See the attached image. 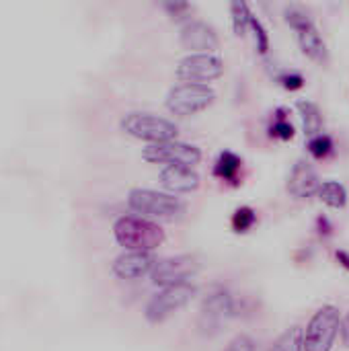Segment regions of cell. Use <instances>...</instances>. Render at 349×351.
<instances>
[{"label": "cell", "mask_w": 349, "mask_h": 351, "mask_svg": "<svg viewBox=\"0 0 349 351\" xmlns=\"http://www.w3.org/2000/svg\"><path fill=\"white\" fill-rule=\"evenodd\" d=\"M115 241L128 251L150 253L165 243V232L158 224L140 216H121L113 224Z\"/></svg>", "instance_id": "1"}, {"label": "cell", "mask_w": 349, "mask_h": 351, "mask_svg": "<svg viewBox=\"0 0 349 351\" xmlns=\"http://www.w3.org/2000/svg\"><path fill=\"white\" fill-rule=\"evenodd\" d=\"M341 315L333 304L321 306L302 331V351H331L339 335Z\"/></svg>", "instance_id": "2"}, {"label": "cell", "mask_w": 349, "mask_h": 351, "mask_svg": "<svg viewBox=\"0 0 349 351\" xmlns=\"http://www.w3.org/2000/svg\"><path fill=\"white\" fill-rule=\"evenodd\" d=\"M232 317H234V298L226 288L218 286L204 298L200 306L197 329L202 335L214 337L228 325Z\"/></svg>", "instance_id": "3"}, {"label": "cell", "mask_w": 349, "mask_h": 351, "mask_svg": "<svg viewBox=\"0 0 349 351\" xmlns=\"http://www.w3.org/2000/svg\"><path fill=\"white\" fill-rule=\"evenodd\" d=\"M128 204L134 212L158 220H179L185 214V204L179 197L154 189H132Z\"/></svg>", "instance_id": "4"}, {"label": "cell", "mask_w": 349, "mask_h": 351, "mask_svg": "<svg viewBox=\"0 0 349 351\" xmlns=\"http://www.w3.org/2000/svg\"><path fill=\"white\" fill-rule=\"evenodd\" d=\"M121 130L130 134L132 138H138L150 144L171 142L177 138V132H179V128L171 119L158 117L152 113H128L121 119Z\"/></svg>", "instance_id": "5"}, {"label": "cell", "mask_w": 349, "mask_h": 351, "mask_svg": "<svg viewBox=\"0 0 349 351\" xmlns=\"http://www.w3.org/2000/svg\"><path fill=\"white\" fill-rule=\"evenodd\" d=\"M195 294H197V288L191 282L177 284V286H167L148 300L144 315H146L148 323L158 325V323L167 321L169 317H173L183 306H187L193 300Z\"/></svg>", "instance_id": "6"}, {"label": "cell", "mask_w": 349, "mask_h": 351, "mask_svg": "<svg viewBox=\"0 0 349 351\" xmlns=\"http://www.w3.org/2000/svg\"><path fill=\"white\" fill-rule=\"evenodd\" d=\"M216 99L214 88L208 84H195V82H183L169 90L167 95V109L179 117L195 115L204 109H208Z\"/></svg>", "instance_id": "7"}, {"label": "cell", "mask_w": 349, "mask_h": 351, "mask_svg": "<svg viewBox=\"0 0 349 351\" xmlns=\"http://www.w3.org/2000/svg\"><path fill=\"white\" fill-rule=\"evenodd\" d=\"M142 158L154 165H177V167H195L202 160V150L197 146L185 144V142H160V144H148L142 150Z\"/></svg>", "instance_id": "8"}, {"label": "cell", "mask_w": 349, "mask_h": 351, "mask_svg": "<svg viewBox=\"0 0 349 351\" xmlns=\"http://www.w3.org/2000/svg\"><path fill=\"white\" fill-rule=\"evenodd\" d=\"M224 72V62L212 53H191L177 64V78L183 82L204 84L220 78Z\"/></svg>", "instance_id": "9"}, {"label": "cell", "mask_w": 349, "mask_h": 351, "mask_svg": "<svg viewBox=\"0 0 349 351\" xmlns=\"http://www.w3.org/2000/svg\"><path fill=\"white\" fill-rule=\"evenodd\" d=\"M197 261L191 255H179V257H169L163 259L154 265L150 278L154 286L167 288V286H177V284H187L191 276L197 271Z\"/></svg>", "instance_id": "10"}, {"label": "cell", "mask_w": 349, "mask_h": 351, "mask_svg": "<svg viewBox=\"0 0 349 351\" xmlns=\"http://www.w3.org/2000/svg\"><path fill=\"white\" fill-rule=\"evenodd\" d=\"M181 45L185 49H191L195 53H210L216 51L220 41H218V33L204 21H189L183 25L181 29Z\"/></svg>", "instance_id": "11"}, {"label": "cell", "mask_w": 349, "mask_h": 351, "mask_svg": "<svg viewBox=\"0 0 349 351\" xmlns=\"http://www.w3.org/2000/svg\"><path fill=\"white\" fill-rule=\"evenodd\" d=\"M158 259L152 253H142V251H128L119 255L113 263V274L119 280H140L148 274H152L154 265Z\"/></svg>", "instance_id": "12"}, {"label": "cell", "mask_w": 349, "mask_h": 351, "mask_svg": "<svg viewBox=\"0 0 349 351\" xmlns=\"http://www.w3.org/2000/svg\"><path fill=\"white\" fill-rule=\"evenodd\" d=\"M319 187H321V181H319V175L313 169V165L306 160H298L292 167L290 177H288L290 195H294L296 199H309L319 191Z\"/></svg>", "instance_id": "13"}, {"label": "cell", "mask_w": 349, "mask_h": 351, "mask_svg": "<svg viewBox=\"0 0 349 351\" xmlns=\"http://www.w3.org/2000/svg\"><path fill=\"white\" fill-rule=\"evenodd\" d=\"M160 185L171 193H191L200 187V175L189 167H167L160 171Z\"/></svg>", "instance_id": "14"}, {"label": "cell", "mask_w": 349, "mask_h": 351, "mask_svg": "<svg viewBox=\"0 0 349 351\" xmlns=\"http://www.w3.org/2000/svg\"><path fill=\"white\" fill-rule=\"evenodd\" d=\"M296 35H298V45H300L304 56H309L311 60L321 62V64L327 62V58H329L327 45H325V41H323V37H321V33L313 21H309L306 25L296 29Z\"/></svg>", "instance_id": "15"}, {"label": "cell", "mask_w": 349, "mask_h": 351, "mask_svg": "<svg viewBox=\"0 0 349 351\" xmlns=\"http://www.w3.org/2000/svg\"><path fill=\"white\" fill-rule=\"evenodd\" d=\"M298 111L302 117V125H304V134L309 138H315L319 134H323V115L319 105H315L313 101H298Z\"/></svg>", "instance_id": "16"}, {"label": "cell", "mask_w": 349, "mask_h": 351, "mask_svg": "<svg viewBox=\"0 0 349 351\" xmlns=\"http://www.w3.org/2000/svg\"><path fill=\"white\" fill-rule=\"evenodd\" d=\"M241 165H243L241 156H237L230 150H224L218 156L216 165H214V175L220 177V179H224V181H232L234 183L237 177H239V173H241Z\"/></svg>", "instance_id": "17"}, {"label": "cell", "mask_w": 349, "mask_h": 351, "mask_svg": "<svg viewBox=\"0 0 349 351\" xmlns=\"http://www.w3.org/2000/svg\"><path fill=\"white\" fill-rule=\"evenodd\" d=\"M317 195L321 197L323 204H327V206H331L335 210H341L348 204V191H346V187L339 181H325V183H321Z\"/></svg>", "instance_id": "18"}, {"label": "cell", "mask_w": 349, "mask_h": 351, "mask_svg": "<svg viewBox=\"0 0 349 351\" xmlns=\"http://www.w3.org/2000/svg\"><path fill=\"white\" fill-rule=\"evenodd\" d=\"M269 351H302V329L292 327L284 331Z\"/></svg>", "instance_id": "19"}, {"label": "cell", "mask_w": 349, "mask_h": 351, "mask_svg": "<svg viewBox=\"0 0 349 351\" xmlns=\"http://www.w3.org/2000/svg\"><path fill=\"white\" fill-rule=\"evenodd\" d=\"M230 14H232V29L237 35H245L247 29L251 27V10L245 2H232L230 4Z\"/></svg>", "instance_id": "20"}, {"label": "cell", "mask_w": 349, "mask_h": 351, "mask_svg": "<svg viewBox=\"0 0 349 351\" xmlns=\"http://www.w3.org/2000/svg\"><path fill=\"white\" fill-rule=\"evenodd\" d=\"M269 134L274 138H280V140H292L294 138V125L288 121L286 109H278V115H276V121L269 128Z\"/></svg>", "instance_id": "21"}, {"label": "cell", "mask_w": 349, "mask_h": 351, "mask_svg": "<svg viewBox=\"0 0 349 351\" xmlns=\"http://www.w3.org/2000/svg\"><path fill=\"white\" fill-rule=\"evenodd\" d=\"M255 220H257L255 210L249 206H243L232 214V228H234V232H247L255 224Z\"/></svg>", "instance_id": "22"}, {"label": "cell", "mask_w": 349, "mask_h": 351, "mask_svg": "<svg viewBox=\"0 0 349 351\" xmlns=\"http://www.w3.org/2000/svg\"><path fill=\"white\" fill-rule=\"evenodd\" d=\"M309 150L315 158H327L333 152V140L327 134H319L309 140Z\"/></svg>", "instance_id": "23"}, {"label": "cell", "mask_w": 349, "mask_h": 351, "mask_svg": "<svg viewBox=\"0 0 349 351\" xmlns=\"http://www.w3.org/2000/svg\"><path fill=\"white\" fill-rule=\"evenodd\" d=\"M251 29H253V33H255V43H257L259 53L265 56V53L269 51V35H267L263 23H261L257 16H251Z\"/></svg>", "instance_id": "24"}, {"label": "cell", "mask_w": 349, "mask_h": 351, "mask_svg": "<svg viewBox=\"0 0 349 351\" xmlns=\"http://www.w3.org/2000/svg\"><path fill=\"white\" fill-rule=\"evenodd\" d=\"M278 82L288 90H298L304 86V78L298 72H282V74H278Z\"/></svg>", "instance_id": "25"}, {"label": "cell", "mask_w": 349, "mask_h": 351, "mask_svg": "<svg viewBox=\"0 0 349 351\" xmlns=\"http://www.w3.org/2000/svg\"><path fill=\"white\" fill-rule=\"evenodd\" d=\"M224 351H255V341L249 335H237Z\"/></svg>", "instance_id": "26"}, {"label": "cell", "mask_w": 349, "mask_h": 351, "mask_svg": "<svg viewBox=\"0 0 349 351\" xmlns=\"http://www.w3.org/2000/svg\"><path fill=\"white\" fill-rule=\"evenodd\" d=\"M165 8L169 10L171 16H181L183 12L189 10V4L187 2H165Z\"/></svg>", "instance_id": "27"}, {"label": "cell", "mask_w": 349, "mask_h": 351, "mask_svg": "<svg viewBox=\"0 0 349 351\" xmlns=\"http://www.w3.org/2000/svg\"><path fill=\"white\" fill-rule=\"evenodd\" d=\"M339 333H341V341H344V346L349 350V313L344 317V319H341Z\"/></svg>", "instance_id": "28"}, {"label": "cell", "mask_w": 349, "mask_h": 351, "mask_svg": "<svg viewBox=\"0 0 349 351\" xmlns=\"http://www.w3.org/2000/svg\"><path fill=\"white\" fill-rule=\"evenodd\" d=\"M335 257H337L339 265H341V267H346V269L349 271V253L348 251H337V253H335Z\"/></svg>", "instance_id": "29"}, {"label": "cell", "mask_w": 349, "mask_h": 351, "mask_svg": "<svg viewBox=\"0 0 349 351\" xmlns=\"http://www.w3.org/2000/svg\"><path fill=\"white\" fill-rule=\"evenodd\" d=\"M319 228H321V234H323V232H325V234H331V224H329L327 218H319Z\"/></svg>", "instance_id": "30"}]
</instances>
